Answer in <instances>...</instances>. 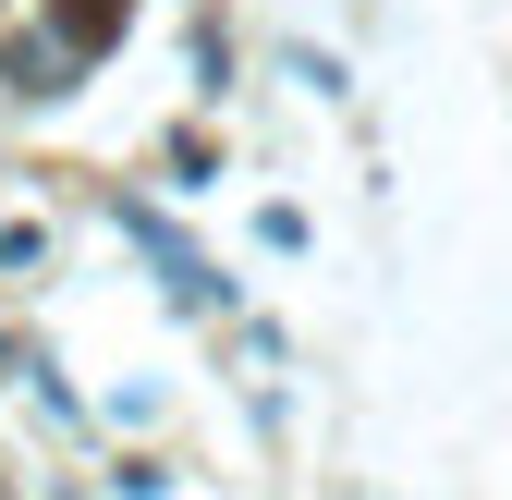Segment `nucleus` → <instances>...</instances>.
Here are the masks:
<instances>
[]
</instances>
